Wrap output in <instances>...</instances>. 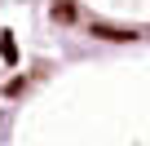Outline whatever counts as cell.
Masks as SVG:
<instances>
[{"mask_svg":"<svg viewBox=\"0 0 150 146\" xmlns=\"http://www.w3.org/2000/svg\"><path fill=\"white\" fill-rule=\"evenodd\" d=\"M97 40H132V31H119V27H106V22H93L88 27Z\"/></svg>","mask_w":150,"mask_h":146,"instance_id":"obj_1","label":"cell"},{"mask_svg":"<svg viewBox=\"0 0 150 146\" xmlns=\"http://www.w3.org/2000/svg\"><path fill=\"white\" fill-rule=\"evenodd\" d=\"M53 14H57V22H75V5H71V0H57Z\"/></svg>","mask_w":150,"mask_h":146,"instance_id":"obj_2","label":"cell"},{"mask_svg":"<svg viewBox=\"0 0 150 146\" xmlns=\"http://www.w3.org/2000/svg\"><path fill=\"white\" fill-rule=\"evenodd\" d=\"M0 58H5V62H13V58H18V44H13V36H0Z\"/></svg>","mask_w":150,"mask_h":146,"instance_id":"obj_3","label":"cell"}]
</instances>
